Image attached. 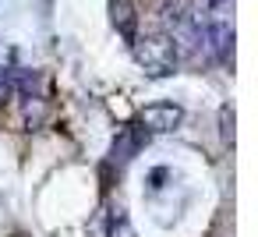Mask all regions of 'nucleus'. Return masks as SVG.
Masks as SVG:
<instances>
[{"label": "nucleus", "instance_id": "obj_4", "mask_svg": "<svg viewBox=\"0 0 258 237\" xmlns=\"http://www.w3.org/2000/svg\"><path fill=\"white\" fill-rule=\"evenodd\" d=\"M138 145H142V138L135 131H120V138L113 142V163H127L138 152Z\"/></svg>", "mask_w": 258, "mask_h": 237}, {"label": "nucleus", "instance_id": "obj_2", "mask_svg": "<svg viewBox=\"0 0 258 237\" xmlns=\"http://www.w3.org/2000/svg\"><path fill=\"white\" fill-rule=\"evenodd\" d=\"M180 121H184V110H180L177 103H152V106L142 110V128H145V135H166V131L180 128Z\"/></svg>", "mask_w": 258, "mask_h": 237}, {"label": "nucleus", "instance_id": "obj_1", "mask_svg": "<svg viewBox=\"0 0 258 237\" xmlns=\"http://www.w3.org/2000/svg\"><path fill=\"white\" fill-rule=\"evenodd\" d=\"M131 50H135V61L145 68V75H152V78H163V75H170L173 68H177V50H173V43H170V36H145V39H135L131 43Z\"/></svg>", "mask_w": 258, "mask_h": 237}, {"label": "nucleus", "instance_id": "obj_3", "mask_svg": "<svg viewBox=\"0 0 258 237\" xmlns=\"http://www.w3.org/2000/svg\"><path fill=\"white\" fill-rule=\"evenodd\" d=\"M110 22H113L117 36H120L127 46L138 39V11H135L131 0H110Z\"/></svg>", "mask_w": 258, "mask_h": 237}, {"label": "nucleus", "instance_id": "obj_5", "mask_svg": "<svg viewBox=\"0 0 258 237\" xmlns=\"http://www.w3.org/2000/svg\"><path fill=\"white\" fill-rule=\"evenodd\" d=\"M219 135H223V142H233V110L230 106L219 110Z\"/></svg>", "mask_w": 258, "mask_h": 237}]
</instances>
